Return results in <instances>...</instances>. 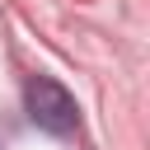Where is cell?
Wrapping results in <instances>:
<instances>
[{"instance_id": "obj_1", "label": "cell", "mask_w": 150, "mask_h": 150, "mask_svg": "<svg viewBox=\"0 0 150 150\" xmlns=\"http://www.w3.org/2000/svg\"><path fill=\"white\" fill-rule=\"evenodd\" d=\"M23 103H28V117L52 131V136H70L80 127V108H75V94L66 84H56L52 75H33L23 84Z\"/></svg>"}]
</instances>
